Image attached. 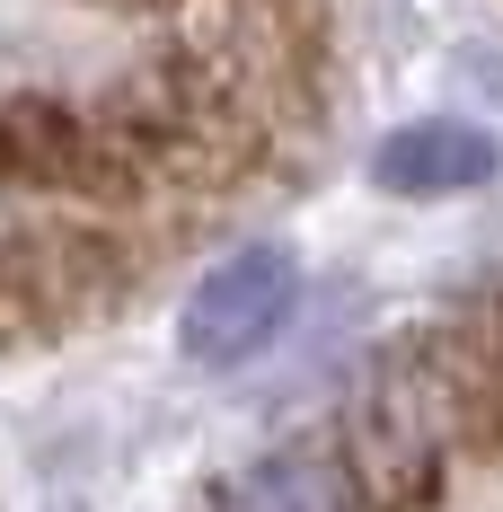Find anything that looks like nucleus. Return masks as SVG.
<instances>
[{
    "mask_svg": "<svg viewBox=\"0 0 503 512\" xmlns=\"http://www.w3.org/2000/svg\"><path fill=\"white\" fill-rule=\"evenodd\" d=\"M486 177H495V142L477 124H451V115L406 124V133L380 142V186L389 195H468Z\"/></svg>",
    "mask_w": 503,
    "mask_h": 512,
    "instance_id": "obj_5",
    "label": "nucleus"
},
{
    "mask_svg": "<svg viewBox=\"0 0 503 512\" xmlns=\"http://www.w3.org/2000/svg\"><path fill=\"white\" fill-rule=\"evenodd\" d=\"M459 433H468L459 354L451 345H406V354H389L362 380V398H353L336 442H345V460H353L362 504L371 512H406V504H424V495L442 486V460H451Z\"/></svg>",
    "mask_w": 503,
    "mask_h": 512,
    "instance_id": "obj_1",
    "label": "nucleus"
},
{
    "mask_svg": "<svg viewBox=\"0 0 503 512\" xmlns=\"http://www.w3.org/2000/svg\"><path fill=\"white\" fill-rule=\"evenodd\" d=\"M212 512H371L353 486L345 442H283L265 460L230 468V486L212 495Z\"/></svg>",
    "mask_w": 503,
    "mask_h": 512,
    "instance_id": "obj_4",
    "label": "nucleus"
},
{
    "mask_svg": "<svg viewBox=\"0 0 503 512\" xmlns=\"http://www.w3.org/2000/svg\"><path fill=\"white\" fill-rule=\"evenodd\" d=\"M0 186L98 204V115H71L62 98H0Z\"/></svg>",
    "mask_w": 503,
    "mask_h": 512,
    "instance_id": "obj_3",
    "label": "nucleus"
},
{
    "mask_svg": "<svg viewBox=\"0 0 503 512\" xmlns=\"http://www.w3.org/2000/svg\"><path fill=\"white\" fill-rule=\"evenodd\" d=\"M301 309V274L283 248H248L230 265H212L186 301V354L195 362H248L265 354Z\"/></svg>",
    "mask_w": 503,
    "mask_h": 512,
    "instance_id": "obj_2",
    "label": "nucleus"
}]
</instances>
